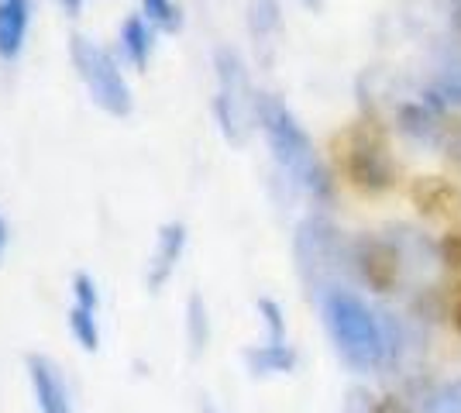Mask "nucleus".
<instances>
[{
    "mask_svg": "<svg viewBox=\"0 0 461 413\" xmlns=\"http://www.w3.org/2000/svg\"><path fill=\"white\" fill-rule=\"evenodd\" d=\"M255 118H258L262 131L269 138L272 158L283 169V176H289V183H296L300 190H307L313 200L330 197V179H327L324 166L317 158V148H313L303 124L293 118V111L286 103L279 97H272V94H258Z\"/></svg>",
    "mask_w": 461,
    "mask_h": 413,
    "instance_id": "1",
    "label": "nucleus"
},
{
    "mask_svg": "<svg viewBox=\"0 0 461 413\" xmlns=\"http://www.w3.org/2000/svg\"><path fill=\"white\" fill-rule=\"evenodd\" d=\"M324 324L348 365H355L362 373L383 365L385 352H389L383 324H379V317L372 314L355 293H348V290H327Z\"/></svg>",
    "mask_w": 461,
    "mask_h": 413,
    "instance_id": "2",
    "label": "nucleus"
},
{
    "mask_svg": "<svg viewBox=\"0 0 461 413\" xmlns=\"http://www.w3.org/2000/svg\"><path fill=\"white\" fill-rule=\"evenodd\" d=\"M334 156L338 166L345 169V176L366 190V193H383L393 186V156H389V141H385L383 128L372 121H358L345 128L334 138Z\"/></svg>",
    "mask_w": 461,
    "mask_h": 413,
    "instance_id": "3",
    "label": "nucleus"
},
{
    "mask_svg": "<svg viewBox=\"0 0 461 413\" xmlns=\"http://www.w3.org/2000/svg\"><path fill=\"white\" fill-rule=\"evenodd\" d=\"M213 69H217V97H213V114H217V124L228 138L230 145H241L249 138L251 124H255V107H258V97L251 90L249 69L241 56L221 45L213 52Z\"/></svg>",
    "mask_w": 461,
    "mask_h": 413,
    "instance_id": "4",
    "label": "nucleus"
},
{
    "mask_svg": "<svg viewBox=\"0 0 461 413\" xmlns=\"http://www.w3.org/2000/svg\"><path fill=\"white\" fill-rule=\"evenodd\" d=\"M69 56H73V66H77L79 79H83V86L96 107L111 118H128L135 100H131V86H128L124 73L117 69L114 56L83 35L69 39Z\"/></svg>",
    "mask_w": 461,
    "mask_h": 413,
    "instance_id": "5",
    "label": "nucleus"
},
{
    "mask_svg": "<svg viewBox=\"0 0 461 413\" xmlns=\"http://www.w3.org/2000/svg\"><path fill=\"white\" fill-rule=\"evenodd\" d=\"M341 258H345V245L338 231L321 220V217H310L300 224L296 231V262H300V273L313 286H324L327 275H334L341 269Z\"/></svg>",
    "mask_w": 461,
    "mask_h": 413,
    "instance_id": "6",
    "label": "nucleus"
},
{
    "mask_svg": "<svg viewBox=\"0 0 461 413\" xmlns=\"http://www.w3.org/2000/svg\"><path fill=\"white\" fill-rule=\"evenodd\" d=\"M403 21L420 39L447 41L461 35V0H403Z\"/></svg>",
    "mask_w": 461,
    "mask_h": 413,
    "instance_id": "7",
    "label": "nucleus"
},
{
    "mask_svg": "<svg viewBox=\"0 0 461 413\" xmlns=\"http://www.w3.org/2000/svg\"><path fill=\"white\" fill-rule=\"evenodd\" d=\"M351 262L358 265V273L366 279L372 290L379 293H389L396 283H400V273H403V258H400V248L385 238H362L355 245V256Z\"/></svg>",
    "mask_w": 461,
    "mask_h": 413,
    "instance_id": "8",
    "label": "nucleus"
},
{
    "mask_svg": "<svg viewBox=\"0 0 461 413\" xmlns=\"http://www.w3.org/2000/svg\"><path fill=\"white\" fill-rule=\"evenodd\" d=\"M183 248H186V224L183 220H169L158 228V241H155V256L149 258V273H145V283L149 290L158 293L169 275L176 273L179 258H183Z\"/></svg>",
    "mask_w": 461,
    "mask_h": 413,
    "instance_id": "9",
    "label": "nucleus"
},
{
    "mask_svg": "<svg viewBox=\"0 0 461 413\" xmlns=\"http://www.w3.org/2000/svg\"><path fill=\"white\" fill-rule=\"evenodd\" d=\"M249 35H251V41H255L258 62H262V66H272L276 45L283 39V7H279V0H251Z\"/></svg>",
    "mask_w": 461,
    "mask_h": 413,
    "instance_id": "10",
    "label": "nucleus"
},
{
    "mask_svg": "<svg viewBox=\"0 0 461 413\" xmlns=\"http://www.w3.org/2000/svg\"><path fill=\"white\" fill-rule=\"evenodd\" d=\"M28 379H32L35 403H39L41 413H73V407H69V390H66L59 369L45 355H28Z\"/></svg>",
    "mask_w": 461,
    "mask_h": 413,
    "instance_id": "11",
    "label": "nucleus"
},
{
    "mask_svg": "<svg viewBox=\"0 0 461 413\" xmlns=\"http://www.w3.org/2000/svg\"><path fill=\"white\" fill-rule=\"evenodd\" d=\"M413 203L420 207V214L434 217V220H455L461 214V193L455 183L444 176H420L410 190Z\"/></svg>",
    "mask_w": 461,
    "mask_h": 413,
    "instance_id": "12",
    "label": "nucleus"
},
{
    "mask_svg": "<svg viewBox=\"0 0 461 413\" xmlns=\"http://www.w3.org/2000/svg\"><path fill=\"white\" fill-rule=\"evenodd\" d=\"M32 0H0V59H18L28 35Z\"/></svg>",
    "mask_w": 461,
    "mask_h": 413,
    "instance_id": "13",
    "label": "nucleus"
},
{
    "mask_svg": "<svg viewBox=\"0 0 461 413\" xmlns=\"http://www.w3.org/2000/svg\"><path fill=\"white\" fill-rule=\"evenodd\" d=\"M152 45H155L152 24L141 18V14H131V18L121 24V49H124V56H128V62L135 69H149Z\"/></svg>",
    "mask_w": 461,
    "mask_h": 413,
    "instance_id": "14",
    "label": "nucleus"
},
{
    "mask_svg": "<svg viewBox=\"0 0 461 413\" xmlns=\"http://www.w3.org/2000/svg\"><path fill=\"white\" fill-rule=\"evenodd\" d=\"M245 362L255 375H272V373H293L296 369V352L286 341H266L258 348L245 352Z\"/></svg>",
    "mask_w": 461,
    "mask_h": 413,
    "instance_id": "15",
    "label": "nucleus"
},
{
    "mask_svg": "<svg viewBox=\"0 0 461 413\" xmlns=\"http://www.w3.org/2000/svg\"><path fill=\"white\" fill-rule=\"evenodd\" d=\"M186 335H190L193 355H200L211 341V317L200 293H190V303H186Z\"/></svg>",
    "mask_w": 461,
    "mask_h": 413,
    "instance_id": "16",
    "label": "nucleus"
},
{
    "mask_svg": "<svg viewBox=\"0 0 461 413\" xmlns=\"http://www.w3.org/2000/svg\"><path fill=\"white\" fill-rule=\"evenodd\" d=\"M69 331L79 341L83 352H96L100 348V328H96V314L94 310H83V307H69Z\"/></svg>",
    "mask_w": 461,
    "mask_h": 413,
    "instance_id": "17",
    "label": "nucleus"
},
{
    "mask_svg": "<svg viewBox=\"0 0 461 413\" xmlns=\"http://www.w3.org/2000/svg\"><path fill=\"white\" fill-rule=\"evenodd\" d=\"M141 18L155 24L158 31H179L183 28V14H179L176 0H141Z\"/></svg>",
    "mask_w": 461,
    "mask_h": 413,
    "instance_id": "18",
    "label": "nucleus"
},
{
    "mask_svg": "<svg viewBox=\"0 0 461 413\" xmlns=\"http://www.w3.org/2000/svg\"><path fill=\"white\" fill-rule=\"evenodd\" d=\"M73 296H77V307H83V310H100V293H96V283L94 275L86 273H77L73 275Z\"/></svg>",
    "mask_w": 461,
    "mask_h": 413,
    "instance_id": "19",
    "label": "nucleus"
},
{
    "mask_svg": "<svg viewBox=\"0 0 461 413\" xmlns=\"http://www.w3.org/2000/svg\"><path fill=\"white\" fill-rule=\"evenodd\" d=\"M258 314H262L266 328H269V341H286V324H283V310H279L276 300L262 296L258 300Z\"/></svg>",
    "mask_w": 461,
    "mask_h": 413,
    "instance_id": "20",
    "label": "nucleus"
},
{
    "mask_svg": "<svg viewBox=\"0 0 461 413\" xmlns=\"http://www.w3.org/2000/svg\"><path fill=\"white\" fill-rule=\"evenodd\" d=\"M438 410L441 413H461V379L458 382H447L441 393H438Z\"/></svg>",
    "mask_w": 461,
    "mask_h": 413,
    "instance_id": "21",
    "label": "nucleus"
},
{
    "mask_svg": "<svg viewBox=\"0 0 461 413\" xmlns=\"http://www.w3.org/2000/svg\"><path fill=\"white\" fill-rule=\"evenodd\" d=\"M441 258L447 265H458L461 269V231H451V235L441 241Z\"/></svg>",
    "mask_w": 461,
    "mask_h": 413,
    "instance_id": "22",
    "label": "nucleus"
},
{
    "mask_svg": "<svg viewBox=\"0 0 461 413\" xmlns=\"http://www.w3.org/2000/svg\"><path fill=\"white\" fill-rule=\"evenodd\" d=\"M372 413H410V410H406L403 403H396V400H379Z\"/></svg>",
    "mask_w": 461,
    "mask_h": 413,
    "instance_id": "23",
    "label": "nucleus"
},
{
    "mask_svg": "<svg viewBox=\"0 0 461 413\" xmlns=\"http://www.w3.org/2000/svg\"><path fill=\"white\" fill-rule=\"evenodd\" d=\"M59 4H62L69 14H79V7H83V0H59Z\"/></svg>",
    "mask_w": 461,
    "mask_h": 413,
    "instance_id": "24",
    "label": "nucleus"
},
{
    "mask_svg": "<svg viewBox=\"0 0 461 413\" xmlns=\"http://www.w3.org/2000/svg\"><path fill=\"white\" fill-rule=\"evenodd\" d=\"M4 248H7V224H4V217H0V258H4Z\"/></svg>",
    "mask_w": 461,
    "mask_h": 413,
    "instance_id": "25",
    "label": "nucleus"
},
{
    "mask_svg": "<svg viewBox=\"0 0 461 413\" xmlns=\"http://www.w3.org/2000/svg\"><path fill=\"white\" fill-rule=\"evenodd\" d=\"M300 4H303V7H310V11H317V7L324 4V0H300Z\"/></svg>",
    "mask_w": 461,
    "mask_h": 413,
    "instance_id": "26",
    "label": "nucleus"
},
{
    "mask_svg": "<svg viewBox=\"0 0 461 413\" xmlns=\"http://www.w3.org/2000/svg\"><path fill=\"white\" fill-rule=\"evenodd\" d=\"M455 324H458V331H461V303H458V310H455Z\"/></svg>",
    "mask_w": 461,
    "mask_h": 413,
    "instance_id": "27",
    "label": "nucleus"
},
{
    "mask_svg": "<svg viewBox=\"0 0 461 413\" xmlns=\"http://www.w3.org/2000/svg\"><path fill=\"white\" fill-rule=\"evenodd\" d=\"M203 413H217V410H213V407H211V403H207V407H203Z\"/></svg>",
    "mask_w": 461,
    "mask_h": 413,
    "instance_id": "28",
    "label": "nucleus"
}]
</instances>
